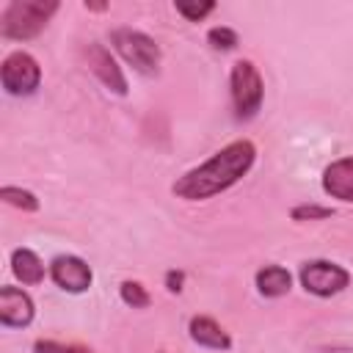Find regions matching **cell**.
Segmentation results:
<instances>
[{
    "label": "cell",
    "instance_id": "6da1fadb",
    "mask_svg": "<svg viewBox=\"0 0 353 353\" xmlns=\"http://www.w3.org/2000/svg\"><path fill=\"white\" fill-rule=\"evenodd\" d=\"M254 163H256V146L248 138L232 141L201 165L185 171L171 185V193L182 201H207L237 185L254 168Z\"/></svg>",
    "mask_w": 353,
    "mask_h": 353
},
{
    "label": "cell",
    "instance_id": "7a4b0ae2",
    "mask_svg": "<svg viewBox=\"0 0 353 353\" xmlns=\"http://www.w3.org/2000/svg\"><path fill=\"white\" fill-rule=\"evenodd\" d=\"M58 11L55 0H11L0 14V36L11 41H28L36 39L50 17Z\"/></svg>",
    "mask_w": 353,
    "mask_h": 353
},
{
    "label": "cell",
    "instance_id": "3957f363",
    "mask_svg": "<svg viewBox=\"0 0 353 353\" xmlns=\"http://www.w3.org/2000/svg\"><path fill=\"white\" fill-rule=\"evenodd\" d=\"M229 91H232V108H234L237 121H248L259 113L262 97H265V83H262V74L254 66V61L243 58L232 66Z\"/></svg>",
    "mask_w": 353,
    "mask_h": 353
},
{
    "label": "cell",
    "instance_id": "277c9868",
    "mask_svg": "<svg viewBox=\"0 0 353 353\" xmlns=\"http://www.w3.org/2000/svg\"><path fill=\"white\" fill-rule=\"evenodd\" d=\"M110 47L141 74H157L160 69V47L152 36L135 28H113Z\"/></svg>",
    "mask_w": 353,
    "mask_h": 353
},
{
    "label": "cell",
    "instance_id": "5b68a950",
    "mask_svg": "<svg viewBox=\"0 0 353 353\" xmlns=\"http://www.w3.org/2000/svg\"><path fill=\"white\" fill-rule=\"evenodd\" d=\"M39 83H41V66L30 52L14 50L3 58L0 85L8 97H30V94H36Z\"/></svg>",
    "mask_w": 353,
    "mask_h": 353
},
{
    "label": "cell",
    "instance_id": "8992f818",
    "mask_svg": "<svg viewBox=\"0 0 353 353\" xmlns=\"http://www.w3.org/2000/svg\"><path fill=\"white\" fill-rule=\"evenodd\" d=\"M301 287L317 298H331V295H339L347 284H350V273L331 262V259H312V262H303L301 265Z\"/></svg>",
    "mask_w": 353,
    "mask_h": 353
},
{
    "label": "cell",
    "instance_id": "52a82bcc",
    "mask_svg": "<svg viewBox=\"0 0 353 353\" xmlns=\"http://www.w3.org/2000/svg\"><path fill=\"white\" fill-rule=\"evenodd\" d=\"M47 270H50L52 284L61 287L63 292H72V295L85 292V290L91 287V281H94V273H91L88 262L80 259V256H74V254H61V256H55Z\"/></svg>",
    "mask_w": 353,
    "mask_h": 353
},
{
    "label": "cell",
    "instance_id": "ba28073f",
    "mask_svg": "<svg viewBox=\"0 0 353 353\" xmlns=\"http://www.w3.org/2000/svg\"><path fill=\"white\" fill-rule=\"evenodd\" d=\"M36 306L33 298L19 287H0V325L25 328L33 323Z\"/></svg>",
    "mask_w": 353,
    "mask_h": 353
},
{
    "label": "cell",
    "instance_id": "9c48e42d",
    "mask_svg": "<svg viewBox=\"0 0 353 353\" xmlns=\"http://www.w3.org/2000/svg\"><path fill=\"white\" fill-rule=\"evenodd\" d=\"M85 55H88V66H91V72H94V74H97L113 94L124 97V94H127V77H124L121 66L116 63V58L110 55V50L94 41V44H88Z\"/></svg>",
    "mask_w": 353,
    "mask_h": 353
},
{
    "label": "cell",
    "instance_id": "30bf717a",
    "mask_svg": "<svg viewBox=\"0 0 353 353\" xmlns=\"http://www.w3.org/2000/svg\"><path fill=\"white\" fill-rule=\"evenodd\" d=\"M323 190L345 204H353V157H339L323 171Z\"/></svg>",
    "mask_w": 353,
    "mask_h": 353
},
{
    "label": "cell",
    "instance_id": "8fae6325",
    "mask_svg": "<svg viewBox=\"0 0 353 353\" xmlns=\"http://www.w3.org/2000/svg\"><path fill=\"white\" fill-rule=\"evenodd\" d=\"M188 334H190V339H193L196 345L210 347V350H229V347H232V336H229L212 317H204V314L190 317Z\"/></svg>",
    "mask_w": 353,
    "mask_h": 353
},
{
    "label": "cell",
    "instance_id": "7c38bea8",
    "mask_svg": "<svg viewBox=\"0 0 353 353\" xmlns=\"http://www.w3.org/2000/svg\"><path fill=\"white\" fill-rule=\"evenodd\" d=\"M11 273L25 287H36V284L44 281V273H50V270H44V262L39 259L36 251H30V248H14L11 251Z\"/></svg>",
    "mask_w": 353,
    "mask_h": 353
},
{
    "label": "cell",
    "instance_id": "4fadbf2b",
    "mask_svg": "<svg viewBox=\"0 0 353 353\" xmlns=\"http://www.w3.org/2000/svg\"><path fill=\"white\" fill-rule=\"evenodd\" d=\"M254 284H256L259 295H265V298H281V295L290 292L292 276H290V270L281 268V265H265V268L256 270Z\"/></svg>",
    "mask_w": 353,
    "mask_h": 353
},
{
    "label": "cell",
    "instance_id": "5bb4252c",
    "mask_svg": "<svg viewBox=\"0 0 353 353\" xmlns=\"http://www.w3.org/2000/svg\"><path fill=\"white\" fill-rule=\"evenodd\" d=\"M0 199H3L6 204H11V207L22 210V212H36V210H39V199H36L30 190H25V188L6 185V188L0 190Z\"/></svg>",
    "mask_w": 353,
    "mask_h": 353
},
{
    "label": "cell",
    "instance_id": "9a60e30c",
    "mask_svg": "<svg viewBox=\"0 0 353 353\" xmlns=\"http://www.w3.org/2000/svg\"><path fill=\"white\" fill-rule=\"evenodd\" d=\"M119 295H121V301H124L127 306H132V309H146L149 301H152L149 292H146V287H143L141 281H121Z\"/></svg>",
    "mask_w": 353,
    "mask_h": 353
},
{
    "label": "cell",
    "instance_id": "2e32d148",
    "mask_svg": "<svg viewBox=\"0 0 353 353\" xmlns=\"http://www.w3.org/2000/svg\"><path fill=\"white\" fill-rule=\"evenodd\" d=\"M207 41H210L212 50L229 52V50L237 47V33H234L232 28H226V25H215V28L207 30Z\"/></svg>",
    "mask_w": 353,
    "mask_h": 353
},
{
    "label": "cell",
    "instance_id": "e0dca14e",
    "mask_svg": "<svg viewBox=\"0 0 353 353\" xmlns=\"http://www.w3.org/2000/svg\"><path fill=\"white\" fill-rule=\"evenodd\" d=\"M174 8H176V14H182L188 22H201L207 14L215 11V3H212V0H207V3H185V0H179V3H174Z\"/></svg>",
    "mask_w": 353,
    "mask_h": 353
},
{
    "label": "cell",
    "instance_id": "ac0fdd59",
    "mask_svg": "<svg viewBox=\"0 0 353 353\" xmlns=\"http://www.w3.org/2000/svg\"><path fill=\"white\" fill-rule=\"evenodd\" d=\"M33 353H91V350H88V347H83V345H74V342L36 339V345H33Z\"/></svg>",
    "mask_w": 353,
    "mask_h": 353
},
{
    "label": "cell",
    "instance_id": "d6986e66",
    "mask_svg": "<svg viewBox=\"0 0 353 353\" xmlns=\"http://www.w3.org/2000/svg\"><path fill=\"white\" fill-rule=\"evenodd\" d=\"M292 221H323L331 215V207H323V204H298L292 207Z\"/></svg>",
    "mask_w": 353,
    "mask_h": 353
},
{
    "label": "cell",
    "instance_id": "ffe728a7",
    "mask_svg": "<svg viewBox=\"0 0 353 353\" xmlns=\"http://www.w3.org/2000/svg\"><path fill=\"white\" fill-rule=\"evenodd\" d=\"M182 281H185V273H182V270H168V273H165V287H168V292H179V290H182Z\"/></svg>",
    "mask_w": 353,
    "mask_h": 353
}]
</instances>
